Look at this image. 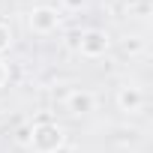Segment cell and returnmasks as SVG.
Listing matches in <instances>:
<instances>
[{
	"label": "cell",
	"mask_w": 153,
	"mask_h": 153,
	"mask_svg": "<svg viewBox=\"0 0 153 153\" xmlns=\"http://www.w3.org/2000/svg\"><path fill=\"white\" fill-rule=\"evenodd\" d=\"M30 147L36 153H54L57 147L66 144V129L60 123H51V120H39L30 126Z\"/></svg>",
	"instance_id": "obj_1"
},
{
	"label": "cell",
	"mask_w": 153,
	"mask_h": 153,
	"mask_svg": "<svg viewBox=\"0 0 153 153\" xmlns=\"http://www.w3.org/2000/svg\"><path fill=\"white\" fill-rule=\"evenodd\" d=\"M60 24H63V15L57 6H36L27 12V27L33 36H51L60 30Z\"/></svg>",
	"instance_id": "obj_2"
},
{
	"label": "cell",
	"mask_w": 153,
	"mask_h": 153,
	"mask_svg": "<svg viewBox=\"0 0 153 153\" xmlns=\"http://www.w3.org/2000/svg\"><path fill=\"white\" fill-rule=\"evenodd\" d=\"M111 51V36L108 30H99V27H90L78 36V54L87 57V60H99Z\"/></svg>",
	"instance_id": "obj_3"
},
{
	"label": "cell",
	"mask_w": 153,
	"mask_h": 153,
	"mask_svg": "<svg viewBox=\"0 0 153 153\" xmlns=\"http://www.w3.org/2000/svg\"><path fill=\"white\" fill-rule=\"evenodd\" d=\"M63 108H66V114H72V117H87V114L96 111V96H93V90H87V87H75V90L66 93Z\"/></svg>",
	"instance_id": "obj_4"
},
{
	"label": "cell",
	"mask_w": 153,
	"mask_h": 153,
	"mask_svg": "<svg viewBox=\"0 0 153 153\" xmlns=\"http://www.w3.org/2000/svg\"><path fill=\"white\" fill-rule=\"evenodd\" d=\"M114 102H117V108H120L123 114H141V111L147 108V93H144L138 84H123V87H117Z\"/></svg>",
	"instance_id": "obj_5"
},
{
	"label": "cell",
	"mask_w": 153,
	"mask_h": 153,
	"mask_svg": "<svg viewBox=\"0 0 153 153\" xmlns=\"http://www.w3.org/2000/svg\"><path fill=\"white\" fill-rule=\"evenodd\" d=\"M9 45H12V27L0 21V54L9 51Z\"/></svg>",
	"instance_id": "obj_6"
},
{
	"label": "cell",
	"mask_w": 153,
	"mask_h": 153,
	"mask_svg": "<svg viewBox=\"0 0 153 153\" xmlns=\"http://www.w3.org/2000/svg\"><path fill=\"white\" fill-rule=\"evenodd\" d=\"M123 48L129 54H138V51H144V39L141 36H129V42H123Z\"/></svg>",
	"instance_id": "obj_7"
},
{
	"label": "cell",
	"mask_w": 153,
	"mask_h": 153,
	"mask_svg": "<svg viewBox=\"0 0 153 153\" xmlns=\"http://www.w3.org/2000/svg\"><path fill=\"white\" fill-rule=\"evenodd\" d=\"M6 81H9V66H6L3 57H0V87H6Z\"/></svg>",
	"instance_id": "obj_8"
},
{
	"label": "cell",
	"mask_w": 153,
	"mask_h": 153,
	"mask_svg": "<svg viewBox=\"0 0 153 153\" xmlns=\"http://www.w3.org/2000/svg\"><path fill=\"white\" fill-rule=\"evenodd\" d=\"M54 153H78V150H75V147H72V144H69V141H66V144H63V147H57V150H54Z\"/></svg>",
	"instance_id": "obj_9"
},
{
	"label": "cell",
	"mask_w": 153,
	"mask_h": 153,
	"mask_svg": "<svg viewBox=\"0 0 153 153\" xmlns=\"http://www.w3.org/2000/svg\"><path fill=\"white\" fill-rule=\"evenodd\" d=\"M66 3H69L72 9H78V6H84V0H66Z\"/></svg>",
	"instance_id": "obj_10"
}]
</instances>
